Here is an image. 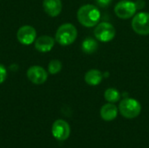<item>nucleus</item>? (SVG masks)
Wrapping results in <instances>:
<instances>
[{
    "label": "nucleus",
    "mask_w": 149,
    "mask_h": 148,
    "mask_svg": "<svg viewBox=\"0 0 149 148\" xmlns=\"http://www.w3.org/2000/svg\"><path fill=\"white\" fill-rule=\"evenodd\" d=\"M26 75L28 79L35 85L44 84L48 77L47 72L43 67L38 65H33L30 67L27 71Z\"/></svg>",
    "instance_id": "1a4fd4ad"
},
{
    "label": "nucleus",
    "mask_w": 149,
    "mask_h": 148,
    "mask_svg": "<svg viewBox=\"0 0 149 148\" xmlns=\"http://www.w3.org/2000/svg\"><path fill=\"white\" fill-rule=\"evenodd\" d=\"M6 77H7L6 69L3 65L0 64V84L4 82V80L6 79Z\"/></svg>",
    "instance_id": "f3484780"
},
{
    "label": "nucleus",
    "mask_w": 149,
    "mask_h": 148,
    "mask_svg": "<svg viewBox=\"0 0 149 148\" xmlns=\"http://www.w3.org/2000/svg\"><path fill=\"white\" fill-rule=\"evenodd\" d=\"M121 94L115 88H108L105 91L104 98L109 103H116L120 99Z\"/></svg>",
    "instance_id": "2eb2a0df"
},
{
    "label": "nucleus",
    "mask_w": 149,
    "mask_h": 148,
    "mask_svg": "<svg viewBox=\"0 0 149 148\" xmlns=\"http://www.w3.org/2000/svg\"><path fill=\"white\" fill-rule=\"evenodd\" d=\"M52 133L56 140L63 141L69 138L71 133V128L66 121L63 120H58L52 125Z\"/></svg>",
    "instance_id": "0eeeda50"
},
{
    "label": "nucleus",
    "mask_w": 149,
    "mask_h": 148,
    "mask_svg": "<svg viewBox=\"0 0 149 148\" xmlns=\"http://www.w3.org/2000/svg\"><path fill=\"white\" fill-rule=\"evenodd\" d=\"M62 69V63L58 59L52 60L48 65V72L51 74H57Z\"/></svg>",
    "instance_id": "dca6fc26"
},
{
    "label": "nucleus",
    "mask_w": 149,
    "mask_h": 148,
    "mask_svg": "<svg viewBox=\"0 0 149 148\" xmlns=\"http://www.w3.org/2000/svg\"><path fill=\"white\" fill-rule=\"evenodd\" d=\"M37 32L34 27L31 25H24L20 27L17 32V40L24 45L31 44L36 39Z\"/></svg>",
    "instance_id": "6e6552de"
},
{
    "label": "nucleus",
    "mask_w": 149,
    "mask_h": 148,
    "mask_svg": "<svg viewBox=\"0 0 149 148\" xmlns=\"http://www.w3.org/2000/svg\"><path fill=\"white\" fill-rule=\"evenodd\" d=\"M94 36L95 38L101 42L107 43L113 40L115 37L116 31L113 24L107 22H102L98 24L94 29Z\"/></svg>",
    "instance_id": "20e7f679"
},
{
    "label": "nucleus",
    "mask_w": 149,
    "mask_h": 148,
    "mask_svg": "<svg viewBox=\"0 0 149 148\" xmlns=\"http://www.w3.org/2000/svg\"><path fill=\"white\" fill-rule=\"evenodd\" d=\"M96 3L100 7L106 8L110 5V3H112V0H96Z\"/></svg>",
    "instance_id": "a211bd4d"
},
{
    "label": "nucleus",
    "mask_w": 149,
    "mask_h": 148,
    "mask_svg": "<svg viewBox=\"0 0 149 148\" xmlns=\"http://www.w3.org/2000/svg\"><path fill=\"white\" fill-rule=\"evenodd\" d=\"M120 114L126 119H134L138 117L141 112V105L140 102L132 98L123 99L119 105Z\"/></svg>",
    "instance_id": "7ed1b4c3"
},
{
    "label": "nucleus",
    "mask_w": 149,
    "mask_h": 148,
    "mask_svg": "<svg viewBox=\"0 0 149 148\" xmlns=\"http://www.w3.org/2000/svg\"><path fill=\"white\" fill-rule=\"evenodd\" d=\"M77 18L83 26L93 27L100 19V11L93 4H85L78 10Z\"/></svg>",
    "instance_id": "f257e3e1"
},
{
    "label": "nucleus",
    "mask_w": 149,
    "mask_h": 148,
    "mask_svg": "<svg viewBox=\"0 0 149 148\" xmlns=\"http://www.w3.org/2000/svg\"><path fill=\"white\" fill-rule=\"evenodd\" d=\"M98 47H99L98 42L95 39H93V38H85L84 41L82 42V44H81L82 51L86 54L94 53L98 50Z\"/></svg>",
    "instance_id": "4468645a"
},
{
    "label": "nucleus",
    "mask_w": 149,
    "mask_h": 148,
    "mask_svg": "<svg viewBox=\"0 0 149 148\" xmlns=\"http://www.w3.org/2000/svg\"><path fill=\"white\" fill-rule=\"evenodd\" d=\"M103 78V73L97 69H91L85 74L86 83L92 86H96L99 84H100Z\"/></svg>",
    "instance_id": "ddd939ff"
},
{
    "label": "nucleus",
    "mask_w": 149,
    "mask_h": 148,
    "mask_svg": "<svg viewBox=\"0 0 149 148\" xmlns=\"http://www.w3.org/2000/svg\"><path fill=\"white\" fill-rule=\"evenodd\" d=\"M43 7L46 14L51 17H57L62 10V3L60 0H44Z\"/></svg>",
    "instance_id": "9b49d317"
},
{
    "label": "nucleus",
    "mask_w": 149,
    "mask_h": 148,
    "mask_svg": "<svg viewBox=\"0 0 149 148\" xmlns=\"http://www.w3.org/2000/svg\"><path fill=\"white\" fill-rule=\"evenodd\" d=\"M132 28L134 31L141 36L149 34V13L140 12L136 14L132 21Z\"/></svg>",
    "instance_id": "423d86ee"
},
{
    "label": "nucleus",
    "mask_w": 149,
    "mask_h": 148,
    "mask_svg": "<svg viewBox=\"0 0 149 148\" xmlns=\"http://www.w3.org/2000/svg\"><path fill=\"white\" fill-rule=\"evenodd\" d=\"M137 5L131 0H121L115 5L114 12L116 16L121 19H128L134 16Z\"/></svg>",
    "instance_id": "39448f33"
},
{
    "label": "nucleus",
    "mask_w": 149,
    "mask_h": 148,
    "mask_svg": "<svg viewBox=\"0 0 149 148\" xmlns=\"http://www.w3.org/2000/svg\"><path fill=\"white\" fill-rule=\"evenodd\" d=\"M78 31L76 27L72 24H64L58 27L56 31L55 39L56 41L63 46L72 44L77 38Z\"/></svg>",
    "instance_id": "f03ea898"
},
{
    "label": "nucleus",
    "mask_w": 149,
    "mask_h": 148,
    "mask_svg": "<svg viewBox=\"0 0 149 148\" xmlns=\"http://www.w3.org/2000/svg\"><path fill=\"white\" fill-rule=\"evenodd\" d=\"M55 44V40L51 36L44 35L38 38L35 41V48L40 52H48L50 51Z\"/></svg>",
    "instance_id": "9d476101"
},
{
    "label": "nucleus",
    "mask_w": 149,
    "mask_h": 148,
    "mask_svg": "<svg viewBox=\"0 0 149 148\" xmlns=\"http://www.w3.org/2000/svg\"><path fill=\"white\" fill-rule=\"evenodd\" d=\"M118 115V108L113 103L105 104L100 109V116L105 121H112Z\"/></svg>",
    "instance_id": "f8f14e48"
}]
</instances>
